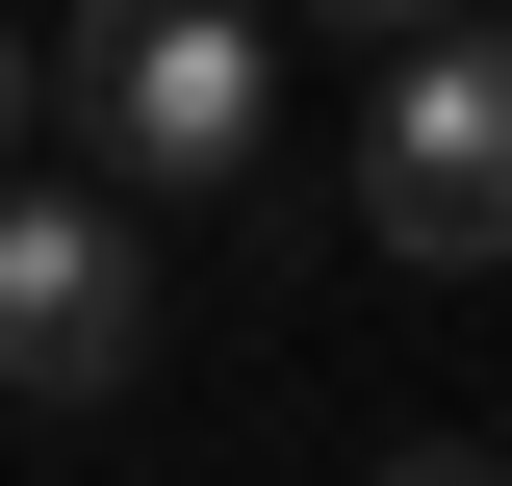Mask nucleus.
I'll list each match as a JSON object with an SVG mask.
<instances>
[{"instance_id": "1", "label": "nucleus", "mask_w": 512, "mask_h": 486, "mask_svg": "<svg viewBox=\"0 0 512 486\" xmlns=\"http://www.w3.org/2000/svg\"><path fill=\"white\" fill-rule=\"evenodd\" d=\"M52 128L128 205H256V0H77L52 26Z\"/></svg>"}, {"instance_id": "2", "label": "nucleus", "mask_w": 512, "mask_h": 486, "mask_svg": "<svg viewBox=\"0 0 512 486\" xmlns=\"http://www.w3.org/2000/svg\"><path fill=\"white\" fill-rule=\"evenodd\" d=\"M154 205L103 180V154H52V180H26V154H0V410H103L128 359H154Z\"/></svg>"}, {"instance_id": "3", "label": "nucleus", "mask_w": 512, "mask_h": 486, "mask_svg": "<svg viewBox=\"0 0 512 486\" xmlns=\"http://www.w3.org/2000/svg\"><path fill=\"white\" fill-rule=\"evenodd\" d=\"M359 231L436 256V282H487L512 256V26H384V103H359Z\"/></svg>"}, {"instance_id": "4", "label": "nucleus", "mask_w": 512, "mask_h": 486, "mask_svg": "<svg viewBox=\"0 0 512 486\" xmlns=\"http://www.w3.org/2000/svg\"><path fill=\"white\" fill-rule=\"evenodd\" d=\"M26 128H52V52H26V26H0V154H26Z\"/></svg>"}, {"instance_id": "5", "label": "nucleus", "mask_w": 512, "mask_h": 486, "mask_svg": "<svg viewBox=\"0 0 512 486\" xmlns=\"http://www.w3.org/2000/svg\"><path fill=\"white\" fill-rule=\"evenodd\" d=\"M308 26H359V52H384V26H436V0H308Z\"/></svg>"}]
</instances>
